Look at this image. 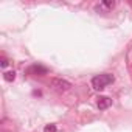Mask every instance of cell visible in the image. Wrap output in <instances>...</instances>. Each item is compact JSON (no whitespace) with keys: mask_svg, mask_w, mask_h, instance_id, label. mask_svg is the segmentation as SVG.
<instances>
[{"mask_svg":"<svg viewBox=\"0 0 132 132\" xmlns=\"http://www.w3.org/2000/svg\"><path fill=\"white\" fill-rule=\"evenodd\" d=\"M51 87L57 92H67L72 89V82L67 81V79H62V78H53L51 79Z\"/></svg>","mask_w":132,"mask_h":132,"instance_id":"obj_2","label":"cell"},{"mask_svg":"<svg viewBox=\"0 0 132 132\" xmlns=\"http://www.w3.org/2000/svg\"><path fill=\"white\" fill-rule=\"evenodd\" d=\"M96 106H98L100 110H106V109H109L112 106V100L109 96H100L98 101H96Z\"/></svg>","mask_w":132,"mask_h":132,"instance_id":"obj_3","label":"cell"},{"mask_svg":"<svg viewBox=\"0 0 132 132\" xmlns=\"http://www.w3.org/2000/svg\"><path fill=\"white\" fill-rule=\"evenodd\" d=\"M3 78H5V81L11 82V81H14V79H16V73H14V72H6V73L3 75Z\"/></svg>","mask_w":132,"mask_h":132,"instance_id":"obj_6","label":"cell"},{"mask_svg":"<svg viewBox=\"0 0 132 132\" xmlns=\"http://www.w3.org/2000/svg\"><path fill=\"white\" fill-rule=\"evenodd\" d=\"M6 65H8V59H6V57H2V67L5 69Z\"/></svg>","mask_w":132,"mask_h":132,"instance_id":"obj_8","label":"cell"},{"mask_svg":"<svg viewBox=\"0 0 132 132\" xmlns=\"http://www.w3.org/2000/svg\"><path fill=\"white\" fill-rule=\"evenodd\" d=\"M115 6V2H112V0H104V2H101L98 6H96V11H110L112 8Z\"/></svg>","mask_w":132,"mask_h":132,"instance_id":"obj_4","label":"cell"},{"mask_svg":"<svg viewBox=\"0 0 132 132\" xmlns=\"http://www.w3.org/2000/svg\"><path fill=\"white\" fill-rule=\"evenodd\" d=\"M113 79H115V78H113L110 73H101V75H96V76L92 78V87H93L95 90H103V89H106L109 84H112Z\"/></svg>","mask_w":132,"mask_h":132,"instance_id":"obj_1","label":"cell"},{"mask_svg":"<svg viewBox=\"0 0 132 132\" xmlns=\"http://www.w3.org/2000/svg\"><path fill=\"white\" fill-rule=\"evenodd\" d=\"M44 132H56V126L54 124H47L44 127Z\"/></svg>","mask_w":132,"mask_h":132,"instance_id":"obj_7","label":"cell"},{"mask_svg":"<svg viewBox=\"0 0 132 132\" xmlns=\"http://www.w3.org/2000/svg\"><path fill=\"white\" fill-rule=\"evenodd\" d=\"M30 70H31V72H36V73H40V75H45V73H47V69L42 67V65H33Z\"/></svg>","mask_w":132,"mask_h":132,"instance_id":"obj_5","label":"cell"}]
</instances>
